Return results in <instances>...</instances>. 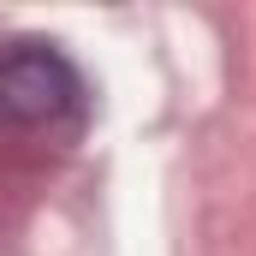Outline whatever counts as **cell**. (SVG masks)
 <instances>
[{"label":"cell","mask_w":256,"mask_h":256,"mask_svg":"<svg viewBox=\"0 0 256 256\" xmlns=\"http://www.w3.org/2000/svg\"><path fill=\"white\" fill-rule=\"evenodd\" d=\"M84 108V78L54 42H12L0 54V120L18 131H54Z\"/></svg>","instance_id":"1"}]
</instances>
